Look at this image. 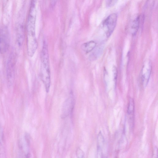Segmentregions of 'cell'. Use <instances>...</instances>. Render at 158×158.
Segmentation results:
<instances>
[{
	"label": "cell",
	"instance_id": "cell-12",
	"mask_svg": "<svg viewBox=\"0 0 158 158\" xmlns=\"http://www.w3.org/2000/svg\"><path fill=\"white\" fill-rule=\"evenodd\" d=\"M134 109V100L130 98L129 100L127 108V113L129 115H132L133 114Z\"/></svg>",
	"mask_w": 158,
	"mask_h": 158
},
{
	"label": "cell",
	"instance_id": "cell-8",
	"mask_svg": "<svg viewBox=\"0 0 158 158\" xmlns=\"http://www.w3.org/2000/svg\"><path fill=\"white\" fill-rule=\"evenodd\" d=\"M16 39L17 42L19 46L23 44L24 38V32L23 25L19 24L16 28Z\"/></svg>",
	"mask_w": 158,
	"mask_h": 158
},
{
	"label": "cell",
	"instance_id": "cell-3",
	"mask_svg": "<svg viewBox=\"0 0 158 158\" xmlns=\"http://www.w3.org/2000/svg\"><path fill=\"white\" fill-rule=\"evenodd\" d=\"M16 61V55L14 52H12L9 56L7 64V79L9 84H11L14 81Z\"/></svg>",
	"mask_w": 158,
	"mask_h": 158
},
{
	"label": "cell",
	"instance_id": "cell-15",
	"mask_svg": "<svg viewBox=\"0 0 158 158\" xmlns=\"http://www.w3.org/2000/svg\"><path fill=\"white\" fill-rule=\"evenodd\" d=\"M113 72L114 81L115 82L116 81L117 76V70L116 67L115 66H114L113 68Z\"/></svg>",
	"mask_w": 158,
	"mask_h": 158
},
{
	"label": "cell",
	"instance_id": "cell-16",
	"mask_svg": "<svg viewBox=\"0 0 158 158\" xmlns=\"http://www.w3.org/2000/svg\"><path fill=\"white\" fill-rule=\"evenodd\" d=\"M9 0H3V6H5L7 2Z\"/></svg>",
	"mask_w": 158,
	"mask_h": 158
},
{
	"label": "cell",
	"instance_id": "cell-10",
	"mask_svg": "<svg viewBox=\"0 0 158 158\" xmlns=\"http://www.w3.org/2000/svg\"><path fill=\"white\" fill-rule=\"evenodd\" d=\"M102 46L100 45L96 48L90 55L89 58L90 60H95L100 56L103 51V47Z\"/></svg>",
	"mask_w": 158,
	"mask_h": 158
},
{
	"label": "cell",
	"instance_id": "cell-7",
	"mask_svg": "<svg viewBox=\"0 0 158 158\" xmlns=\"http://www.w3.org/2000/svg\"><path fill=\"white\" fill-rule=\"evenodd\" d=\"M97 156L98 157H103V149L105 145V140L101 131L98 133L97 139Z\"/></svg>",
	"mask_w": 158,
	"mask_h": 158
},
{
	"label": "cell",
	"instance_id": "cell-4",
	"mask_svg": "<svg viewBox=\"0 0 158 158\" xmlns=\"http://www.w3.org/2000/svg\"><path fill=\"white\" fill-rule=\"evenodd\" d=\"M117 20V14L113 13L108 16L103 22V25L107 37H109L113 32L116 26Z\"/></svg>",
	"mask_w": 158,
	"mask_h": 158
},
{
	"label": "cell",
	"instance_id": "cell-6",
	"mask_svg": "<svg viewBox=\"0 0 158 158\" xmlns=\"http://www.w3.org/2000/svg\"><path fill=\"white\" fill-rule=\"evenodd\" d=\"M74 100L72 95L65 102L63 106V117H66L69 114L73 109Z\"/></svg>",
	"mask_w": 158,
	"mask_h": 158
},
{
	"label": "cell",
	"instance_id": "cell-11",
	"mask_svg": "<svg viewBox=\"0 0 158 158\" xmlns=\"http://www.w3.org/2000/svg\"><path fill=\"white\" fill-rule=\"evenodd\" d=\"M140 22V17L137 16L133 20L131 26V30L132 35H135L138 31Z\"/></svg>",
	"mask_w": 158,
	"mask_h": 158
},
{
	"label": "cell",
	"instance_id": "cell-17",
	"mask_svg": "<svg viewBox=\"0 0 158 158\" xmlns=\"http://www.w3.org/2000/svg\"><path fill=\"white\" fill-rule=\"evenodd\" d=\"M52 0V6L54 5L56 3L57 0Z\"/></svg>",
	"mask_w": 158,
	"mask_h": 158
},
{
	"label": "cell",
	"instance_id": "cell-5",
	"mask_svg": "<svg viewBox=\"0 0 158 158\" xmlns=\"http://www.w3.org/2000/svg\"><path fill=\"white\" fill-rule=\"evenodd\" d=\"M152 70V63L150 61H146L143 65L141 71V79L144 87L147 86L150 78Z\"/></svg>",
	"mask_w": 158,
	"mask_h": 158
},
{
	"label": "cell",
	"instance_id": "cell-13",
	"mask_svg": "<svg viewBox=\"0 0 158 158\" xmlns=\"http://www.w3.org/2000/svg\"><path fill=\"white\" fill-rule=\"evenodd\" d=\"M76 154L78 158H82L84 157V153L80 148H78L76 151Z\"/></svg>",
	"mask_w": 158,
	"mask_h": 158
},
{
	"label": "cell",
	"instance_id": "cell-14",
	"mask_svg": "<svg viewBox=\"0 0 158 158\" xmlns=\"http://www.w3.org/2000/svg\"><path fill=\"white\" fill-rule=\"evenodd\" d=\"M118 0H106V5L108 7H111L115 5Z\"/></svg>",
	"mask_w": 158,
	"mask_h": 158
},
{
	"label": "cell",
	"instance_id": "cell-9",
	"mask_svg": "<svg viewBox=\"0 0 158 158\" xmlns=\"http://www.w3.org/2000/svg\"><path fill=\"white\" fill-rule=\"evenodd\" d=\"M96 43L93 40L89 41L83 44L81 49L86 53H88L93 51L96 47Z\"/></svg>",
	"mask_w": 158,
	"mask_h": 158
},
{
	"label": "cell",
	"instance_id": "cell-2",
	"mask_svg": "<svg viewBox=\"0 0 158 158\" xmlns=\"http://www.w3.org/2000/svg\"><path fill=\"white\" fill-rule=\"evenodd\" d=\"M10 37L7 27L0 26V52L3 54L6 52L10 46Z\"/></svg>",
	"mask_w": 158,
	"mask_h": 158
},
{
	"label": "cell",
	"instance_id": "cell-1",
	"mask_svg": "<svg viewBox=\"0 0 158 158\" xmlns=\"http://www.w3.org/2000/svg\"><path fill=\"white\" fill-rule=\"evenodd\" d=\"M41 61L40 77L47 92H49L51 84V74L49 60Z\"/></svg>",
	"mask_w": 158,
	"mask_h": 158
}]
</instances>
